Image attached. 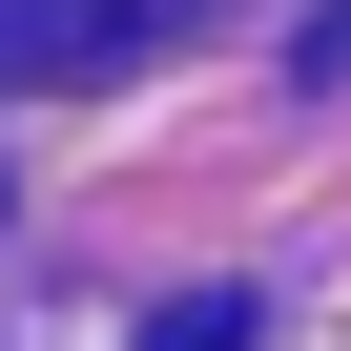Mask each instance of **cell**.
Returning <instances> with one entry per match:
<instances>
[{"mask_svg":"<svg viewBox=\"0 0 351 351\" xmlns=\"http://www.w3.org/2000/svg\"><path fill=\"white\" fill-rule=\"evenodd\" d=\"M165 21V0H0V62H21V83H83V62H124Z\"/></svg>","mask_w":351,"mask_h":351,"instance_id":"6da1fadb","label":"cell"},{"mask_svg":"<svg viewBox=\"0 0 351 351\" xmlns=\"http://www.w3.org/2000/svg\"><path fill=\"white\" fill-rule=\"evenodd\" d=\"M145 351H248V310H228V289H186V310H145Z\"/></svg>","mask_w":351,"mask_h":351,"instance_id":"7a4b0ae2","label":"cell"}]
</instances>
